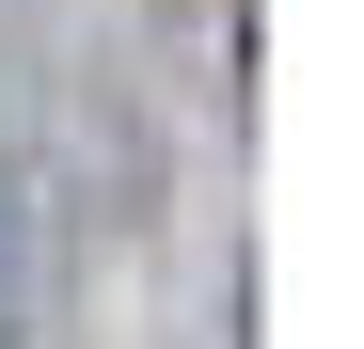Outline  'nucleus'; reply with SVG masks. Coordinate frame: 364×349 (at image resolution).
I'll return each instance as SVG.
<instances>
[{
    "label": "nucleus",
    "instance_id": "obj_1",
    "mask_svg": "<svg viewBox=\"0 0 364 349\" xmlns=\"http://www.w3.org/2000/svg\"><path fill=\"white\" fill-rule=\"evenodd\" d=\"M64 302H80V207L16 174L0 191V349H64Z\"/></svg>",
    "mask_w": 364,
    "mask_h": 349
}]
</instances>
